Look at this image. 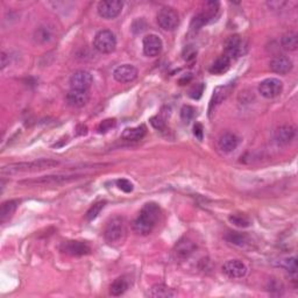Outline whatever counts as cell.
Listing matches in <instances>:
<instances>
[{
	"label": "cell",
	"mask_w": 298,
	"mask_h": 298,
	"mask_svg": "<svg viewBox=\"0 0 298 298\" xmlns=\"http://www.w3.org/2000/svg\"><path fill=\"white\" fill-rule=\"evenodd\" d=\"M161 209L158 204L147 203L141 209L139 216L133 222V231L137 235H148L158 225Z\"/></svg>",
	"instance_id": "1"
},
{
	"label": "cell",
	"mask_w": 298,
	"mask_h": 298,
	"mask_svg": "<svg viewBox=\"0 0 298 298\" xmlns=\"http://www.w3.org/2000/svg\"><path fill=\"white\" fill-rule=\"evenodd\" d=\"M59 165H60L59 161H55V160H50V159H41L30 162L11 163V165L2 166L1 174L14 175V174H20V172H35V171L44 170V169L54 168V166Z\"/></svg>",
	"instance_id": "2"
},
{
	"label": "cell",
	"mask_w": 298,
	"mask_h": 298,
	"mask_svg": "<svg viewBox=\"0 0 298 298\" xmlns=\"http://www.w3.org/2000/svg\"><path fill=\"white\" fill-rule=\"evenodd\" d=\"M127 227L123 217H113L108 220L104 230V238L110 245L121 243L126 238Z\"/></svg>",
	"instance_id": "3"
},
{
	"label": "cell",
	"mask_w": 298,
	"mask_h": 298,
	"mask_svg": "<svg viewBox=\"0 0 298 298\" xmlns=\"http://www.w3.org/2000/svg\"><path fill=\"white\" fill-rule=\"evenodd\" d=\"M95 49L101 54H110L115 50L117 38L115 35L108 30L99 31L94 38Z\"/></svg>",
	"instance_id": "4"
},
{
	"label": "cell",
	"mask_w": 298,
	"mask_h": 298,
	"mask_svg": "<svg viewBox=\"0 0 298 298\" xmlns=\"http://www.w3.org/2000/svg\"><path fill=\"white\" fill-rule=\"evenodd\" d=\"M158 24L163 31H175L179 26L178 13L171 7H163L158 14Z\"/></svg>",
	"instance_id": "5"
},
{
	"label": "cell",
	"mask_w": 298,
	"mask_h": 298,
	"mask_svg": "<svg viewBox=\"0 0 298 298\" xmlns=\"http://www.w3.org/2000/svg\"><path fill=\"white\" fill-rule=\"evenodd\" d=\"M247 49V43L239 35H232L227 38L225 42V55L229 56L231 60L243 56Z\"/></svg>",
	"instance_id": "6"
},
{
	"label": "cell",
	"mask_w": 298,
	"mask_h": 298,
	"mask_svg": "<svg viewBox=\"0 0 298 298\" xmlns=\"http://www.w3.org/2000/svg\"><path fill=\"white\" fill-rule=\"evenodd\" d=\"M283 91V83L277 78H267L259 84V92L262 97L274 99L278 97Z\"/></svg>",
	"instance_id": "7"
},
{
	"label": "cell",
	"mask_w": 298,
	"mask_h": 298,
	"mask_svg": "<svg viewBox=\"0 0 298 298\" xmlns=\"http://www.w3.org/2000/svg\"><path fill=\"white\" fill-rule=\"evenodd\" d=\"M123 1L119 0H105V1H100L98 4V14L100 15L102 19L106 20H111V19L117 18L123 11Z\"/></svg>",
	"instance_id": "8"
},
{
	"label": "cell",
	"mask_w": 298,
	"mask_h": 298,
	"mask_svg": "<svg viewBox=\"0 0 298 298\" xmlns=\"http://www.w3.org/2000/svg\"><path fill=\"white\" fill-rule=\"evenodd\" d=\"M60 251L70 256H83L91 253V247L85 241H66L61 245Z\"/></svg>",
	"instance_id": "9"
},
{
	"label": "cell",
	"mask_w": 298,
	"mask_h": 298,
	"mask_svg": "<svg viewBox=\"0 0 298 298\" xmlns=\"http://www.w3.org/2000/svg\"><path fill=\"white\" fill-rule=\"evenodd\" d=\"M81 177V175H53V176H43V177L35 178V179H27V181L20 182L21 184L27 185H50V184H59L63 182L73 181V179Z\"/></svg>",
	"instance_id": "10"
},
{
	"label": "cell",
	"mask_w": 298,
	"mask_h": 298,
	"mask_svg": "<svg viewBox=\"0 0 298 298\" xmlns=\"http://www.w3.org/2000/svg\"><path fill=\"white\" fill-rule=\"evenodd\" d=\"M94 83V77L89 71L85 70H78L70 77V86L71 90H81V91H88Z\"/></svg>",
	"instance_id": "11"
},
{
	"label": "cell",
	"mask_w": 298,
	"mask_h": 298,
	"mask_svg": "<svg viewBox=\"0 0 298 298\" xmlns=\"http://www.w3.org/2000/svg\"><path fill=\"white\" fill-rule=\"evenodd\" d=\"M223 273L230 278H241L247 274V267L240 260H229L223 265Z\"/></svg>",
	"instance_id": "12"
},
{
	"label": "cell",
	"mask_w": 298,
	"mask_h": 298,
	"mask_svg": "<svg viewBox=\"0 0 298 298\" xmlns=\"http://www.w3.org/2000/svg\"><path fill=\"white\" fill-rule=\"evenodd\" d=\"M142 46H143V53H145L146 56L155 57L161 53L162 40L155 34L146 35V36L143 37Z\"/></svg>",
	"instance_id": "13"
},
{
	"label": "cell",
	"mask_w": 298,
	"mask_h": 298,
	"mask_svg": "<svg viewBox=\"0 0 298 298\" xmlns=\"http://www.w3.org/2000/svg\"><path fill=\"white\" fill-rule=\"evenodd\" d=\"M113 77L119 83H131L137 77V69L132 64H123L115 68Z\"/></svg>",
	"instance_id": "14"
},
{
	"label": "cell",
	"mask_w": 298,
	"mask_h": 298,
	"mask_svg": "<svg viewBox=\"0 0 298 298\" xmlns=\"http://www.w3.org/2000/svg\"><path fill=\"white\" fill-rule=\"evenodd\" d=\"M270 70L278 75H287L293 70V61L287 56H276L269 63Z\"/></svg>",
	"instance_id": "15"
},
{
	"label": "cell",
	"mask_w": 298,
	"mask_h": 298,
	"mask_svg": "<svg viewBox=\"0 0 298 298\" xmlns=\"http://www.w3.org/2000/svg\"><path fill=\"white\" fill-rule=\"evenodd\" d=\"M239 137L233 133H224L218 139V148L223 153H232L238 148Z\"/></svg>",
	"instance_id": "16"
},
{
	"label": "cell",
	"mask_w": 298,
	"mask_h": 298,
	"mask_svg": "<svg viewBox=\"0 0 298 298\" xmlns=\"http://www.w3.org/2000/svg\"><path fill=\"white\" fill-rule=\"evenodd\" d=\"M89 91H81V90H70L66 94V100L68 105L72 107H83L89 102Z\"/></svg>",
	"instance_id": "17"
},
{
	"label": "cell",
	"mask_w": 298,
	"mask_h": 298,
	"mask_svg": "<svg viewBox=\"0 0 298 298\" xmlns=\"http://www.w3.org/2000/svg\"><path fill=\"white\" fill-rule=\"evenodd\" d=\"M196 245H195L194 241L189 239H183L181 240L177 245H176L175 248V255L176 259L181 261H185L188 260L190 256L196 252Z\"/></svg>",
	"instance_id": "18"
},
{
	"label": "cell",
	"mask_w": 298,
	"mask_h": 298,
	"mask_svg": "<svg viewBox=\"0 0 298 298\" xmlns=\"http://www.w3.org/2000/svg\"><path fill=\"white\" fill-rule=\"evenodd\" d=\"M296 135V128L291 125H283L278 127L275 132V140L278 145H288Z\"/></svg>",
	"instance_id": "19"
},
{
	"label": "cell",
	"mask_w": 298,
	"mask_h": 298,
	"mask_svg": "<svg viewBox=\"0 0 298 298\" xmlns=\"http://www.w3.org/2000/svg\"><path fill=\"white\" fill-rule=\"evenodd\" d=\"M34 42L37 44H48L54 40V30L48 25H42L37 27L33 35Z\"/></svg>",
	"instance_id": "20"
},
{
	"label": "cell",
	"mask_w": 298,
	"mask_h": 298,
	"mask_svg": "<svg viewBox=\"0 0 298 298\" xmlns=\"http://www.w3.org/2000/svg\"><path fill=\"white\" fill-rule=\"evenodd\" d=\"M231 66V59L229 56H226L225 54L220 55L214 62L211 64L210 66V72L213 75H222L225 73L227 70L230 69Z\"/></svg>",
	"instance_id": "21"
},
{
	"label": "cell",
	"mask_w": 298,
	"mask_h": 298,
	"mask_svg": "<svg viewBox=\"0 0 298 298\" xmlns=\"http://www.w3.org/2000/svg\"><path fill=\"white\" fill-rule=\"evenodd\" d=\"M128 288H130V280L126 276H120L112 282L110 286V295L115 297L121 296L126 293Z\"/></svg>",
	"instance_id": "22"
},
{
	"label": "cell",
	"mask_w": 298,
	"mask_h": 298,
	"mask_svg": "<svg viewBox=\"0 0 298 298\" xmlns=\"http://www.w3.org/2000/svg\"><path fill=\"white\" fill-rule=\"evenodd\" d=\"M231 92V86L225 85V86H218V88L213 91V96L212 99H211V104H210V111L212 110L216 106H218L219 104H222V102L225 100L227 98V96L230 95Z\"/></svg>",
	"instance_id": "23"
},
{
	"label": "cell",
	"mask_w": 298,
	"mask_h": 298,
	"mask_svg": "<svg viewBox=\"0 0 298 298\" xmlns=\"http://www.w3.org/2000/svg\"><path fill=\"white\" fill-rule=\"evenodd\" d=\"M146 127L143 125L133 128H126L123 133V139L126 141H139L146 135Z\"/></svg>",
	"instance_id": "24"
},
{
	"label": "cell",
	"mask_w": 298,
	"mask_h": 298,
	"mask_svg": "<svg viewBox=\"0 0 298 298\" xmlns=\"http://www.w3.org/2000/svg\"><path fill=\"white\" fill-rule=\"evenodd\" d=\"M149 296L154 298H170L175 297L176 293L165 284H156L149 291Z\"/></svg>",
	"instance_id": "25"
},
{
	"label": "cell",
	"mask_w": 298,
	"mask_h": 298,
	"mask_svg": "<svg viewBox=\"0 0 298 298\" xmlns=\"http://www.w3.org/2000/svg\"><path fill=\"white\" fill-rule=\"evenodd\" d=\"M282 48L287 51H295L298 47V35L295 32L284 34L281 38Z\"/></svg>",
	"instance_id": "26"
},
{
	"label": "cell",
	"mask_w": 298,
	"mask_h": 298,
	"mask_svg": "<svg viewBox=\"0 0 298 298\" xmlns=\"http://www.w3.org/2000/svg\"><path fill=\"white\" fill-rule=\"evenodd\" d=\"M17 207L18 203L15 200H8L2 203L1 209H0V223L4 224L7 222L9 218L13 216V213L15 212Z\"/></svg>",
	"instance_id": "27"
},
{
	"label": "cell",
	"mask_w": 298,
	"mask_h": 298,
	"mask_svg": "<svg viewBox=\"0 0 298 298\" xmlns=\"http://www.w3.org/2000/svg\"><path fill=\"white\" fill-rule=\"evenodd\" d=\"M229 220L231 224L236 227H240V229H246V227H249L252 224L251 218L243 213H234L231 214L229 217Z\"/></svg>",
	"instance_id": "28"
},
{
	"label": "cell",
	"mask_w": 298,
	"mask_h": 298,
	"mask_svg": "<svg viewBox=\"0 0 298 298\" xmlns=\"http://www.w3.org/2000/svg\"><path fill=\"white\" fill-rule=\"evenodd\" d=\"M225 238L227 241L236 246H245L248 241V236L246 235L245 233H239V232H230Z\"/></svg>",
	"instance_id": "29"
},
{
	"label": "cell",
	"mask_w": 298,
	"mask_h": 298,
	"mask_svg": "<svg viewBox=\"0 0 298 298\" xmlns=\"http://www.w3.org/2000/svg\"><path fill=\"white\" fill-rule=\"evenodd\" d=\"M219 6L220 4L218 1H207L204 4V8L201 12H203L211 21L217 17L218 12H219Z\"/></svg>",
	"instance_id": "30"
},
{
	"label": "cell",
	"mask_w": 298,
	"mask_h": 298,
	"mask_svg": "<svg viewBox=\"0 0 298 298\" xmlns=\"http://www.w3.org/2000/svg\"><path fill=\"white\" fill-rule=\"evenodd\" d=\"M209 22H210L209 18H207L203 12L198 13V14L195 15L194 19H192V21H191V30L192 31L200 30V28L203 27V26H205L206 24H209Z\"/></svg>",
	"instance_id": "31"
},
{
	"label": "cell",
	"mask_w": 298,
	"mask_h": 298,
	"mask_svg": "<svg viewBox=\"0 0 298 298\" xmlns=\"http://www.w3.org/2000/svg\"><path fill=\"white\" fill-rule=\"evenodd\" d=\"M105 204H106V201H98V203L92 205L88 212H86V219L88 220L96 219V218L98 217V214L100 213V211L105 207Z\"/></svg>",
	"instance_id": "32"
},
{
	"label": "cell",
	"mask_w": 298,
	"mask_h": 298,
	"mask_svg": "<svg viewBox=\"0 0 298 298\" xmlns=\"http://www.w3.org/2000/svg\"><path fill=\"white\" fill-rule=\"evenodd\" d=\"M195 108L190 105H185L181 110V118L185 124H189L195 118Z\"/></svg>",
	"instance_id": "33"
},
{
	"label": "cell",
	"mask_w": 298,
	"mask_h": 298,
	"mask_svg": "<svg viewBox=\"0 0 298 298\" xmlns=\"http://www.w3.org/2000/svg\"><path fill=\"white\" fill-rule=\"evenodd\" d=\"M283 267L290 271L291 274H296L297 271V259L296 258H289L283 261Z\"/></svg>",
	"instance_id": "34"
},
{
	"label": "cell",
	"mask_w": 298,
	"mask_h": 298,
	"mask_svg": "<svg viewBox=\"0 0 298 298\" xmlns=\"http://www.w3.org/2000/svg\"><path fill=\"white\" fill-rule=\"evenodd\" d=\"M114 126H115V119H106L102 121V123H100V125L98 126V132L106 133Z\"/></svg>",
	"instance_id": "35"
},
{
	"label": "cell",
	"mask_w": 298,
	"mask_h": 298,
	"mask_svg": "<svg viewBox=\"0 0 298 298\" xmlns=\"http://www.w3.org/2000/svg\"><path fill=\"white\" fill-rule=\"evenodd\" d=\"M117 185L120 190H123L124 192H132L133 191V184L132 182H130L128 179L121 178L117 181Z\"/></svg>",
	"instance_id": "36"
},
{
	"label": "cell",
	"mask_w": 298,
	"mask_h": 298,
	"mask_svg": "<svg viewBox=\"0 0 298 298\" xmlns=\"http://www.w3.org/2000/svg\"><path fill=\"white\" fill-rule=\"evenodd\" d=\"M204 92V84L203 83H199V84H196L190 90V97L192 99H199L201 97Z\"/></svg>",
	"instance_id": "37"
},
{
	"label": "cell",
	"mask_w": 298,
	"mask_h": 298,
	"mask_svg": "<svg viewBox=\"0 0 298 298\" xmlns=\"http://www.w3.org/2000/svg\"><path fill=\"white\" fill-rule=\"evenodd\" d=\"M150 124H152L153 127L156 128V130H162V128H165L166 126V120L161 115H156V117L150 119Z\"/></svg>",
	"instance_id": "38"
},
{
	"label": "cell",
	"mask_w": 298,
	"mask_h": 298,
	"mask_svg": "<svg viewBox=\"0 0 298 298\" xmlns=\"http://www.w3.org/2000/svg\"><path fill=\"white\" fill-rule=\"evenodd\" d=\"M136 22H137V24H139V26L132 25V31H133L135 34L142 33V32L146 30V22H145V20H143V19L141 18V19H137Z\"/></svg>",
	"instance_id": "39"
},
{
	"label": "cell",
	"mask_w": 298,
	"mask_h": 298,
	"mask_svg": "<svg viewBox=\"0 0 298 298\" xmlns=\"http://www.w3.org/2000/svg\"><path fill=\"white\" fill-rule=\"evenodd\" d=\"M194 134H195V136H196L197 139L199 140V141L203 140L204 132H203V126H201L200 124H196V125H195V127H194Z\"/></svg>",
	"instance_id": "40"
},
{
	"label": "cell",
	"mask_w": 298,
	"mask_h": 298,
	"mask_svg": "<svg viewBox=\"0 0 298 298\" xmlns=\"http://www.w3.org/2000/svg\"><path fill=\"white\" fill-rule=\"evenodd\" d=\"M191 49V46H189V47H187L185 48V50H184V59L185 60H190V59H195V56H196V50H190Z\"/></svg>",
	"instance_id": "41"
},
{
	"label": "cell",
	"mask_w": 298,
	"mask_h": 298,
	"mask_svg": "<svg viewBox=\"0 0 298 298\" xmlns=\"http://www.w3.org/2000/svg\"><path fill=\"white\" fill-rule=\"evenodd\" d=\"M8 63H9V59L5 53H2L1 54V69H4Z\"/></svg>",
	"instance_id": "42"
}]
</instances>
